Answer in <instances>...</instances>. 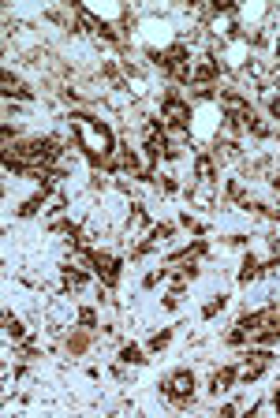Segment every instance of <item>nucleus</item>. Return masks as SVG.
Listing matches in <instances>:
<instances>
[{"instance_id": "nucleus-13", "label": "nucleus", "mask_w": 280, "mask_h": 418, "mask_svg": "<svg viewBox=\"0 0 280 418\" xmlns=\"http://www.w3.org/2000/svg\"><path fill=\"white\" fill-rule=\"evenodd\" d=\"M64 284H67V292H83L86 288V273L79 266H64Z\"/></svg>"}, {"instance_id": "nucleus-4", "label": "nucleus", "mask_w": 280, "mask_h": 418, "mask_svg": "<svg viewBox=\"0 0 280 418\" xmlns=\"http://www.w3.org/2000/svg\"><path fill=\"white\" fill-rule=\"evenodd\" d=\"M161 392H165L172 403H191L194 400V374H191V370H176V374L165 377Z\"/></svg>"}, {"instance_id": "nucleus-14", "label": "nucleus", "mask_w": 280, "mask_h": 418, "mask_svg": "<svg viewBox=\"0 0 280 418\" xmlns=\"http://www.w3.org/2000/svg\"><path fill=\"white\" fill-rule=\"evenodd\" d=\"M236 150H239V146H236V142H232V138L217 142V153H213V161H225V164H228V161H236V157H239Z\"/></svg>"}, {"instance_id": "nucleus-10", "label": "nucleus", "mask_w": 280, "mask_h": 418, "mask_svg": "<svg viewBox=\"0 0 280 418\" xmlns=\"http://www.w3.org/2000/svg\"><path fill=\"white\" fill-rule=\"evenodd\" d=\"M236 381H239V370H236V366H225V370H217V374L209 377V392H213V396H220V392H228Z\"/></svg>"}, {"instance_id": "nucleus-1", "label": "nucleus", "mask_w": 280, "mask_h": 418, "mask_svg": "<svg viewBox=\"0 0 280 418\" xmlns=\"http://www.w3.org/2000/svg\"><path fill=\"white\" fill-rule=\"evenodd\" d=\"M72 131H75L79 150H83L86 157L101 161V164H112V157H116V138H112V131L105 127L101 119H93V116H86V112H72Z\"/></svg>"}, {"instance_id": "nucleus-21", "label": "nucleus", "mask_w": 280, "mask_h": 418, "mask_svg": "<svg viewBox=\"0 0 280 418\" xmlns=\"http://www.w3.org/2000/svg\"><path fill=\"white\" fill-rule=\"evenodd\" d=\"M269 109H273V116L280 119V90H276V93H269Z\"/></svg>"}, {"instance_id": "nucleus-2", "label": "nucleus", "mask_w": 280, "mask_h": 418, "mask_svg": "<svg viewBox=\"0 0 280 418\" xmlns=\"http://www.w3.org/2000/svg\"><path fill=\"white\" fill-rule=\"evenodd\" d=\"M273 344L280 340V306L258 310V314H247L236 321V329L228 332V344Z\"/></svg>"}, {"instance_id": "nucleus-5", "label": "nucleus", "mask_w": 280, "mask_h": 418, "mask_svg": "<svg viewBox=\"0 0 280 418\" xmlns=\"http://www.w3.org/2000/svg\"><path fill=\"white\" fill-rule=\"evenodd\" d=\"M86 261H90V269L101 277V284H109V288H112V284L120 280L124 266H120V258H116V254H109V250H86Z\"/></svg>"}, {"instance_id": "nucleus-3", "label": "nucleus", "mask_w": 280, "mask_h": 418, "mask_svg": "<svg viewBox=\"0 0 280 418\" xmlns=\"http://www.w3.org/2000/svg\"><path fill=\"white\" fill-rule=\"evenodd\" d=\"M220 109H225L228 127L251 131V135H258V138H269V127H265L262 119H258V112H254L251 105L243 101V93H236V90H220Z\"/></svg>"}, {"instance_id": "nucleus-8", "label": "nucleus", "mask_w": 280, "mask_h": 418, "mask_svg": "<svg viewBox=\"0 0 280 418\" xmlns=\"http://www.w3.org/2000/svg\"><path fill=\"white\" fill-rule=\"evenodd\" d=\"M269 363H273L269 351H251L247 358H243V366H239V381H243V385H254V381L269 370Z\"/></svg>"}, {"instance_id": "nucleus-20", "label": "nucleus", "mask_w": 280, "mask_h": 418, "mask_svg": "<svg viewBox=\"0 0 280 418\" xmlns=\"http://www.w3.org/2000/svg\"><path fill=\"white\" fill-rule=\"evenodd\" d=\"M183 224H187V228H191V232H206V224H202V221H194L191 213H187V217H183Z\"/></svg>"}, {"instance_id": "nucleus-6", "label": "nucleus", "mask_w": 280, "mask_h": 418, "mask_svg": "<svg viewBox=\"0 0 280 418\" xmlns=\"http://www.w3.org/2000/svg\"><path fill=\"white\" fill-rule=\"evenodd\" d=\"M157 64L168 71V75H176L180 82L187 79V71H191V49H187V45H172V49H165V53H157Z\"/></svg>"}, {"instance_id": "nucleus-9", "label": "nucleus", "mask_w": 280, "mask_h": 418, "mask_svg": "<svg viewBox=\"0 0 280 418\" xmlns=\"http://www.w3.org/2000/svg\"><path fill=\"white\" fill-rule=\"evenodd\" d=\"M213 79H217V60L213 56H198L183 82H191V86H206V82H213Z\"/></svg>"}, {"instance_id": "nucleus-12", "label": "nucleus", "mask_w": 280, "mask_h": 418, "mask_svg": "<svg viewBox=\"0 0 280 418\" xmlns=\"http://www.w3.org/2000/svg\"><path fill=\"white\" fill-rule=\"evenodd\" d=\"M172 239V224H157V228H149V239L138 250H157V247H165Z\"/></svg>"}, {"instance_id": "nucleus-23", "label": "nucleus", "mask_w": 280, "mask_h": 418, "mask_svg": "<svg viewBox=\"0 0 280 418\" xmlns=\"http://www.w3.org/2000/svg\"><path fill=\"white\" fill-rule=\"evenodd\" d=\"M273 407L280 411V388H276V396H273Z\"/></svg>"}, {"instance_id": "nucleus-18", "label": "nucleus", "mask_w": 280, "mask_h": 418, "mask_svg": "<svg viewBox=\"0 0 280 418\" xmlns=\"http://www.w3.org/2000/svg\"><path fill=\"white\" fill-rule=\"evenodd\" d=\"M217 310H225V295H213V299H209V303H206V310H202V314H206V318H213V314H217Z\"/></svg>"}, {"instance_id": "nucleus-15", "label": "nucleus", "mask_w": 280, "mask_h": 418, "mask_svg": "<svg viewBox=\"0 0 280 418\" xmlns=\"http://www.w3.org/2000/svg\"><path fill=\"white\" fill-rule=\"evenodd\" d=\"M120 363L138 366V363H146V355H142V348H138V344H127V348H120Z\"/></svg>"}, {"instance_id": "nucleus-16", "label": "nucleus", "mask_w": 280, "mask_h": 418, "mask_svg": "<svg viewBox=\"0 0 280 418\" xmlns=\"http://www.w3.org/2000/svg\"><path fill=\"white\" fill-rule=\"evenodd\" d=\"M258 273H262V261H258V258H247V261H243V273H239V280H243V284H251L254 277H258Z\"/></svg>"}, {"instance_id": "nucleus-22", "label": "nucleus", "mask_w": 280, "mask_h": 418, "mask_svg": "<svg viewBox=\"0 0 280 418\" xmlns=\"http://www.w3.org/2000/svg\"><path fill=\"white\" fill-rule=\"evenodd\" d=\"M79 321H83V325L90 329V325H93V321H98V318H93V310L86 306V310H83V314H79Z\"/></svg>"}, {"instance_id": "nucleus-24", "label": "nucleus", "mask_w": 280, "mask_h": 418, "mask_svg": "<svg viewBox=\"0 0 280 418\" xmlns=\"http://www.w3.org/2000/svg\"><path fill=\"white\" fill-rule=\"evenodd\" d=\"M273 187H276V195H280V176H273Z\"/></svg>"}, {"instance_id": "nucleus-7", "label": "nucleus", "mask_w": 280, "mask_h": 418, "mask_svg": "<svg viewBox=\"0 0 280 418\" xmlns=\"http://www.w3.org/2000/svg\"><path fill=\"white\" fill-rule=\"evenodd\" d=\"M161 119H168V127H176V131H187L191 127V105L180 101L176 93H168V98L161 101Z\"/></svg>"}, {"instance_id": "nucleus-11", "label": "nucleus", "mask_w": 280, "mask_h": 418, "mask_svg": "<svg viewBox=\"0 0 280 418\" xmlns=\"http://www.w3.org/2000/svg\"><path fill=\"white\" fill-rule=\"evenodd\" d=\"M4 93H8V98H19V101H34V90L22 79L11 75V71H4Z\"/></svg>"}, {"instance_id": "nucleus-25", "label": "nucleus", "mask_w": 280, "mask_h": 418, "mask_svg": "<svg viewBox=\"0 0 280 418\" xmlns=\"http://www.w3.org/2000/svg\"><path fill=\"white\" fill-rule=\"evenodd\" d=\"M276 53H280V41H276Z\"/></svg>"}, {"instance_id": "nucleus-17", "label": "nucleus", "mask_w": 280, "mask_h": 418, "mask_svg": "<svg viewBox=\"0 0 280 418\" xmlns=\"http://www.w3.org/2000/svg\"><path fill=\"white\" fill-rule=\"evenodd\" d=\"M4 329H8V337H15V340H22V325H19V318H11V314H4Z\"/></svg>"}, {"instance_id": "nucleus-19", "label": "nucleus", "mask_w": 280, "mask_h": 418, "mask_svg": "<svg viewBox=\"0 0 280 418\" xmlns=\"http://www.w3.org/2000/svg\"><path fill=\"white\" fill-rule=\"evenodd\" d=\"M168 340H172V332H157V337L149 340V351H165V348H168Z\"/></svg>"}]
</instances>
